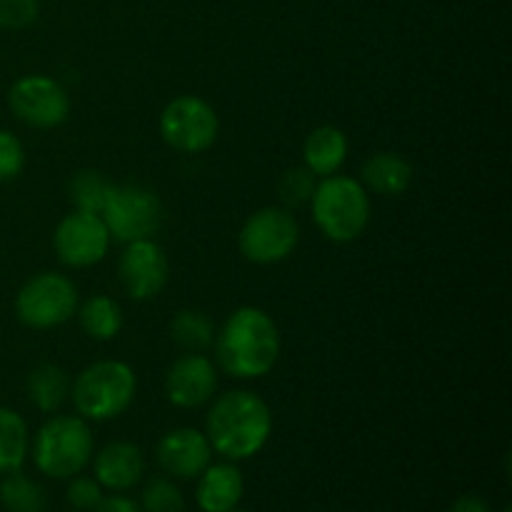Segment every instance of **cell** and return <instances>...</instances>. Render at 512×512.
<instances>
[{
    "mask_svg": "<svg viewBox=\"0 0 512 512\" xmlns=\"http://www.w3.org/2000/svg\"><path fill=\"white\" fill-rule=\"evenodd\" d=\"M100 218L110 238L120 243H133V240L150 238L160 228L163 205L158 195L143 185H113Z\"/></svg>",
    "mask_w": 512,
    "mask_h": 512,
    "instance_id": "52a82bcc",
    "label": "cell"
},
{
    "mask_svg": "<svg viewBox=\"0 0 512 512\" xmlns=\"http://www.w3.org/2000/svg\"><path fill=\"white\" fill-rule=\"evenodd\" d=\"M185 500L168 478H153L143 490V512H183Z\"/></svg>",
    "mask_w": 512,
    "mask_h": 512,
    "instance_id": "484cf974",
    "label": "cell"
},
{
    "mask_svg": "<svg viewBox=\"0 0 512 512\" xmlns=\"http://www.w3.org/2000/svg\"><path fill=\"white\" fill-rule=\"evenodd\" d=\"M310 203H313L315 223L333 243H350L368 228L370 198L358 180L328 175L315 188Z\"/></svg>",
    "mask_w": 512,
    "mask_h": 512,
    "instance_id": "3957f363",
    "label": "cell"
},
{
    "mask_svg": "<svg viewBox=\"0 0 512 512\" xmlns=\"http://www.w3.org/2000/svg\"><path fill=\"white\" fill-rule=\"evenodd\" d=\"M315 188H318L315 175L308 168H290L278 180V195L288 208H300V205L310 203Z\"/></svg>",
    "mask_w": 512,
    "mask_h": 512,
    "instance_id": "d4e9b609",
    "label": "cell"
},
{
    "mask_svg": "<svg viewBox=\"0 0 512 512\" xmlns=\"http://www.w3.org/2000/svg\"><path fill=\"white\" fill-rule=\"evenodd\" d=\"M25 165V150L10 130H0V183H8L20 175Z\"/></svg>",
    "mask_w": 512,
    "mask_h": 512,
    "instance_id": "83f0119b",
    "label": "cell"
},
{
    "mask_svg": "<svg viewBox=\"0 0 512 512\" xmlns=\"http://www.w3.org/2000/svg\"><path fill=\"white\" fill-rule=\"evenodd\" d=\"M110 190H113V183L98 170H80L70 180V200H73L75 210H80V213H103Z\"/></svg>",
    "mask_w": 512,
    "mask_h": 512,
    "instance_id": "603a6c76",
    "label": "cell"
},
{
    "mask_svg": "<svg viewBox=\"0 0 512 512\" xmlns=\"http://www.w3.org/2000/svg\"><path fill=\"white\" fill-rule=\"evenodd\" d=\"M53 245L55 253L65 265H70V268H90V265L100 263L108 253L110 233L100 215L75 210V213L65 215L58 223Z\"/></svg>",
    "mask_w": 512,
    "mask_h": 512,
    "instance_id": "8fae6325",
    "label": "cell"
},
{
    "mask_svg": "<svg viewBox=\"0 0 512 512\" xmlns=\"http://www.w3.org/2000/svg\"><path fill=\"white\" fill-rule=\"evenodd\" d=\"M28 455V425L15 410L0 408V473L20 470Z\"/></svg>",
    "mask_w": 512,
    "mask_h": 512,
    "instance_id": "ffe728a7",
    "label": "cell"
},
{
    "mask_svg": "<svg viewBox=\"0 0 512 512\" xmlns=\"http://www.w3.org/2000/svg\"><path fill=\"white\" fill-rule=\"evenodd\" d=\"M95 512H143L133 500L120 498V495H113V498H103Z\"/></svg>",
    "mask_w": 512,
    "mask_h": 512,
    "instance_id": "f546056e",
    "label": "cell"
},
{
    "mask_svg": "<svg viewBox=\"0 0 512 512\" xmlns=\"http://www.w3.org/2000/svg\"><path fill=\"white\" fill-rule=\"evenodd\" d=\"M80 325L93 340H113L123 328V310L108 295H93L80 308Z\"/></svg>",
    "mask_w": 512,
    "mask_h": 512,
    "instance_id": "44dd1931",
    "label": "cell"
},
{
    "mask_svg": "<svg viewBox=\"0 0 512 512\" xmlns=\"http://www.w3.org/2000/svg\"><path fill=\"white\" fill-rule=\"evenodd\" d=\"M273 415L263 398L248 390L220 395L208 413L210 448L228 460H245L265 448Z\"/></svg>",
    "mask_w": 512,
    "mask_h": 512,
    "instance_id": "7a4b0ae2",
    "label": "cell"
},
{
    "mask_svg": "<svg viewBox=\"0 0 512 512\" xmlns=\"http://www.w3.org/2000/svg\"><path fill=\"white\" fill-rule=\"evenodd\" d=\"M120 285L133 300H150L168 283V255L150 238L133 240L120 255Z\"/></svg>",
    "mask_w": 512,
    "mask_h": 512,
    "instance_id": "7c38bea8",
    "label": "cell"
},
{
    "mask_svg": "<svg viewBox=\"0 0 512 512\" xmlns=\"http://www.w3.org/2000/svg\"><path fill=\"white\" fill-rule=\"evenodd\" d=\"M505 512H512V510H510V508H505Z\"/></svg>",
    "mask_w": 512,
    "mask_h": 512,
    "instance_id": "1f68e13d",
    "label": "cell"
},
{
    "mask_svg": "<svg viewBox=\"0 0 512 512\" xmlns=\"http://www.w3.org/2000/svg\"><path fill=\"white\" fill-rule=\"evenodd\" d=\"M30 403L43 413H53L70 395V378L60 365L43 363L28 375Z\"/></svg>",
    "mask_w": 512,
    "mask_h": 512,
    "instance_id": "d6986e66",
    "label": "cell"
},
{
    "mask_svg": "<svg viewBox=\"0 0 512 512\" xmlns=\"http://www.w3.org/2000/svg\"><path fill=\"white\" fill-rule=\"evenodd\" d=\"M363 188L383 198H398L413 183V165L398 153H375L363 163Z\"/></svg>",
    "mask_w": 512,
    "mask_h": 512,
    "instance_id": "e0dca14e",
    "label": "cell"
},
{
    "mask_svg": "<svg viewBox=\"0 0 512 512\" xmlns=\"http://www.w3.org/2000/svg\"><path fill=\"white\" fill-rule=\"evenodd\" d=\"M298 240V220L283 208L258 210L240 230V250L250 263L258 265H273L290 258Z\"/></svg>",
    "mask_w": 512,
    "mask_h": 512,
    "instance_id": "9c48e42d",
    "label": "cell"
},
{
    "mask_svg": "<svg viewBox=\"0 0 512 512\" xmlns=\"http://www.w3.org/2000/svg\"><path fill=\"white\" fill-rule=\"evenodd\" d=\"M103 500V485L95 478H75L68 485V503L75 510H95Z\"/></svg>",
    "mask_w": 512,
    "mask_h": 512,
    "instance_id": "f1b7e54d",
    "label": "cell"
},
{
    "mask_svg": "<svg viewBox=\"0 0 512 512\" xmlns=\"http://www.w3.org/2000/svg\"><path fill=\"white\" fill-rule=\"evenodd\" d=\"M218 115L205 100L180 95L165 105L160 115V135L180 153H203L218 140Z\"/></svg>",
    "mask_w": 512,
    "mask_h": 512,
    "instance_id": "ba28073f",
    "label": "cell"
},
{
    "mask_svg": "<svg viewBox=\"0 0 512 512\" xmlns=\"http://www.w3.org/2000/svg\"><path fill=\"white\" fill-rule=\"evenodd\" d=\"M138 380L130 365L100 360L75 378L70 395L78 413L88 420H113L130 408Z\"/></svg>",
    "mask_w": 512,
    "mask_h": 512,
    "instance_id": "277c9868",
    "label": "cell"
},
{
    "mask_svg": "<svg viewBox=\"0 0 512 512\" xmlns=\"http://www.w3.org/2000/svg\"><path fill=\"white\" fill-rule=\"evenodd\" d=\"M0 500L8 512H43L45 493L35 480L25 478L23 473H8L0 485Z\"/></svg>",
    "mask_w": 512,
    "mask_h": 512,
    "instance_id": "cb8c5ba5",
    "label": "cell"
},
{
    "mask_svg": "<svg viewBox=\"0 0 512 512\" xmlns=\"http://www.w3.org/2000/svg\"><path fill=\"white\" fill-rule=\"evenodd\" d=\"M15 118L33 128H58L70 115V98L58 80L48 75H25L8 90Z\"/></svg>",
    "mask_w": 512,
    "mask_h": 512,
    "instance_id": "30bf717a",
    "label": "cell"
},
{
    "mask_svg": "<svg viewBox=\"0 0 512 512\" xmlns=\"http://www.w3.org/2000/svg\"><path fill=\"white\" fill-rule=\"evenodd\" d=\"M243 500V475L235 465H208L200 473L198 505L203 512H230Z\"/></svg>",
    "mask_w": 512,
    "mask_h": 512,
    "instance_id": "2e32d148",
    "label": "cell"
},
{
    "mask_svg": "<svg viewBox=\"0 0 512 512\" xmlns=\"http://www.w3.org/2000/svg\"><path fill=\"white\" fill-rule=\"evenodd\" d=\"M20 323L35 330L58 328L78 310V290L65 275L40 273L20 288L15 298Z\"/></svg>",
    "mask_w": 512,
    "mask_h": 512,
    "instance_id": "8992f818",
    "label": "cell"
},
{
    "mask_svg": "<svg viewBox=\"0 0 512 512\" xmlns=\"http://www.w3.org/2000/svg\"><path fill=\"white\" fill-rule=\"evenodd\" d=\"M40 15V0H0V28L23 30Z\"/></svg>",
    "mask_w": 512,
    "mask_h": 512,
    "instance_id": "4316f807",
    "label": "cell"
},
{
    "mask_svg": "<svg viewBox=\"0 0 512 512\" xmlns=\"http://www.w3.org/2000/svg\"><path fill=\"white\" fill-rule=\"evenodd\" d=\"M218 388V370L205 355L188 353L170 365L165 375V393L178 408H200Z\"/></svg>",
    "mask_w": 512,
    "mask_h": 512,
    "instance_id": "4fadbf2b",
    "label": "cell"
},
{
    "mask_svg": "<svg viewBox=\"0 0 512 512\" xmlns=\"http://www.w3.org/2000/svg\"><path fill=\"white\" fill-rule=\"evenodd\" d=\"M450 512H493V510H490V505L485 503L483 498H478V495H465V498H460L458 503L453 505V510Z\"/></svg>",
    "mask_w": 512,
    "mask_h": 512,
    "instance_id": "4dcf8cb0",
    "label": "cell"
},
{
    "mask_svg": "<svg viewBox=\"0 0 512 512\" xmlns=\"http://www.w3.org/2000/svg\"><path fill=\"white\" fill-rule=\"evenodd\" d=\"M143 473V453H140L138 445L125 443V440L105 445L98 453V458H95V480L103 488L115 490V493H123V490H130L133 485H138Z\"/></svg>",
    "mask_w": 512,
    "mask_h": 512,
    "instance_id": "9a60e30c",
    "label": "cell"
},
{
    "mask_svg": "<svg viewBox=\"0 0 512 512\" xmlns=\"http://www.w3.org/2000/svg\"><path fill=\"white\" fill-rule=\"evenodd\" d=\"M345 155H348V138L343 130L333 128V125L315 128L303 145L305 168L313 175H325V178L338 173L340 165L345 163Z\"/></svg>",
    "mask_w": 512,
    "mask_h": 512,
    "instance_id": "ac0fdd59",
    "label": "cell"
},
{
    "mask_svg": "<svg viewBox=\"0 0 512 512\" xmlns=\"http://www.w3.org/2000/svg\"><path fill=\"white\" fill-rule=\"evenodd\" d=\"M215 353L233 378H263L280 358L278 325L260 308L235 310L215 338Z\"/></svg>",
    "mask_w": 512,
    "mask_h": 512,
    "instance_id": "6da1fadb",
    "label": "cell"
},
{
    "mask_svg": "<svg viewBox=\"0 0 512 512\" xmlns=\"http://www.w3.org/2000/svg\"><path fill=\"white\" fill-rule=\"evenodd\" d=\"M93 458V433L80 418H53L38 430L33 443V460L40 473L68 480L83 473Z\"/></svg>",
    "mask_w": 512,
    "mask_h": 512,
    "instance_id": "5b68a950",
    "label": "cell"
},
{
    "mask_svg": "<svg viewBox=\"0 0 512 512\" xmlns=\"http://www.w3.org/2000/svg\"><path fill=\"white\" fill-rule=\"evenodd\" d=\"M170 338L188 353H203L215 340V325L200 310H180L170 323Z\"/></svg>",
    "mask_w": 512,
    "mask_h": 512,
    "instance_id": "7402d4cb",
    "label": "cell"
},
{
    "mask_svg": "<svg viewBox=\"0 0 512 512\" xmlns=\"http://www.w3.org/2000/svg\"><path fill=\"white\" fill-rule=\"evenodd\" d=\"M230 512H238V510H230Z\"/></svg>",
    "mask_w": 512,
    "mask_h": 512,
    "instance_id": "d6a6232c",
    "label": "cell"
},
{
    "mask_svg": "<svg viewBox=\"0 0 512 512\" xmlns=\"http://www.w3.org/2000/svg\"><path fill=\"white\" fill-rule=\"evenodd\" d=\"M213 458L208 435L193 428L170 430L158 443V463L168 475L180 480L198 478Z\"/></svg>",
    "mask_w": 512,
    "mask_h": 512,
    "instance_id": "5bb4252c",
    "label": "cell"
}]
</instances>
